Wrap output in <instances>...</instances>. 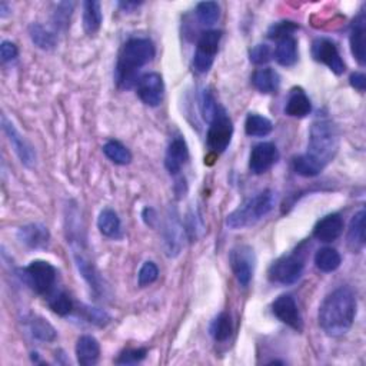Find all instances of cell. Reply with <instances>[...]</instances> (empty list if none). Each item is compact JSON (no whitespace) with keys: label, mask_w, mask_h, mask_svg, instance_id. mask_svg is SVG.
<instances>
[{"label":"cell","mask_w":366,"mask_h":366,"mask_svg":"<svg viewBox=\"0 0 366 366\" xmlns=\"http://www.w3.org/2000/svg\"><path fill=\"white\" fill-rule=\"evenodd\" d=\"M339 148V133L334 122L319 116L311 126L308 151L292 160L295 173L303 177H315L327 168Z\"/></svg>","instance_id":"obj_1"},{"label":"cell","mask_w":366,"mask_h":366,"mask_svg":"<svg viewBox=\"0 0 366 366\" xmlns=\"http://www.w3.org/2000/svg\"><path fill=\"white\" fill-rule=\"evenodd\" d=\"M356 318V296L348 287H340L323 299L319 308V327L328 336L348 334Z\"/></svg>","instance_id":"obj_2"},{"label":"cell","mask_w":366,"mask_h":366,"mask_svg":"<svg viewBox=\"0 0 366 366\" xmlns=\"http://www.w3.org/2000/svg\"><path fill=\"white\" fill-rule=\"evenodd\" d=\"M156 55V49L152 40L148 37H132L122 46L117 65L115 70V79L119 88L132 89L139 82V70L151 64Z\"/></svg>","instance_id":"obj_3"},{"label":"cell","mask_w":366,"mask_h":366,"mask_svg":"<svg viewBox=\"0 0 366 366\" xmlns=\"http://www.w3.org/2000/svg\"><path fill=\"white\" fill-rule=\"evenodd\" d=\"M276 205V193L271 189L263 191L253 198H249L236 208L227 218V227L238 231L251 228L256 223L269 215Z\"/></svg>","instance_id":"obj_4"},{"label":"cell","mask_w":366,"mask_h":366,"mask_svg":"<svg viewBox=\"0 0 366 366\" xmlns=\"http://www.w3.org/2000/svg\"><path fill=\"white\" fill-rule=\"evenodd\" d=\"M20 278L37 295L48 298L57 289V269L46 260H33L20 271Z\"/></svg>","instance_id":"obj_5"},{"label":"cell","mask_w":366,"mask_h":366,"mask_svg":"<svg viewBox=\"0 0 366 366\" xmlns=\"http://www.w3.org/2000/svg\"><path fill=\"white\" fill-rule=\"evenodd\" d=\"M233 136V124L225 110V108L218 106L213 117L209 122V129L206 135V144L212 153L220 155L225 152Z\"/></svg>","instance_id":"obj_6"},{"label":"cell","mask_w":366,"mask_h":366,"mask_svg":"<svg viewBox=\"0 0 366 366\" xmlns=\"http://www.w3.org/2000/svg\"><path fill=\"white\" fill-rule=\"evenodd\" d=\"M305 271V260L299 253H289L283 255L276 259L269 271L268 276L269 280L279 285H293L296 283Z\"/></svg>","instance_id":"obj_7"},{"label":"cell","mask_w":366,"mask_h":366,"mask_svg":"<svg viewBox=\"0 0 366 366\" xmlns=\"http://www.w3.org/2000/svg\"><path fill=\"white\" fill-rule=\"evenodd\" d=\"M220 39V30H206L200 35L193 56V68L198 73H208L212 69L215 56L219 50Z\"/></svg>","instance_id":"obj_8"},{"label":"cell","mask_w":366,"mask_h":366,"mask_svg":"<svg viewBox=\"0 0 366 366\" xmlns=\"http://www.w3.org/2000/svg\"><path fill=\"white\" fill-rule=\"evenodd\" d=\"M70 245H72L73 258H75V263H76V268H77L79 273L82 275V278L86 280V283L90 287V289H93V292L97 296H100L102 293H105L104 280H102L97 269L95 268V265L90 262V259L84 253L80 239L70 240Z\"/></svg>","instance_id":"obj_9"},{"label":"cell","mask_w":366,"mask_h":366,"mask_svg":"<svg viewBox=\"0 0 366 366\" xmlns=\"http://www.w3.org/2000/svg\"><path fill=\"white\" fill-rule=\"evenodd\" d=\"M183 235H185V228L182 225L179 213L176 208H171L164 225V247L169 258L180 255L183 248Z\"/></svg>","instance_id":"obj_10"},{"label":"cell","mask_w":366,"mask_h":366,"mask_svg":"<svg viewBox=\"0 0 366 366\" xmlns=\"http://www.w3.org/2000/svg\"><path fill=\"white\" fill-rule=\"evenodd\" d=\"M231 267L240 287L247 288L253 278L255 253L251 247L242 245L231 252Z\"/></svg>","instance_id":"obj_11"},{"label":"cell","mask_w":366,"mask_h":366,"mask_svg":"<svg viewBox=\"0 0 366 366\" xmlns=\"http://www.w3.org/2000/svg\"><path fill=\"white\" fill-rule=\"evenodd\" d=\"M136 92L139 99L144 102L146 106L156 108L162 104L165 95V85H164V77H162L156 72L146 73L140 76L139 82L136 85Z\"/></svg>","instance_id":"obj_12"},{"label":"cell","mask_w":366,"mask_h":366,"mask_svg":"<svg viewBox=\"0 0 366 366\" xmlns=\"http://www.w3.org/2000/svg\"><path fill=\"white\" fill-rule=\"evenodd\" d=\"M312 56L319 64L327 65L335 75H342L347 70L343 59L338 50V46L329 39L319 37L312 45Z\"/></svg>","instance_id":"obj_13"},{"label":"cell","mask_w":366,"mask_h":366,"mask_svg":"<svg viewBox=\"0 0 366 366\" xmlns=\"http://www.w3.org/2000/svg\"><path fill=\"white\" fill-rule=\"evenodd\" d=\"M279 160V151L272 142H262L253 146L249 156V169L253 175H263L271 171Z\"/></svg>","instance_id":"obj_14"},{"label":"cell","mask_w":366,"mask_h":366,"mask_svg":"<svg viewBox=\"0 0 366 366\" xmlns=\"http://www.w3.org/2000/svg\"><path fill=\"white\" fill-rule=\"evenodd\" d=\"M273 315L285 325H288L292 329L302 332L303 329V319L300 311L298 308V303L292 295H280L272 303Z\"/></svg>","instance_id":"obj_15"},{"label":"cell","mask_w":366,"mask_h":366,"mask_svg":"<svg viewBox=\"0 0 366 366\" xmlns=\"http://www.w3.org/2000/svg\"><path fill=\"white\" fill-rule=\"evenodd\" d=\"M2 128L3 132L6 133L10 145L15 149V153L17 155V157L20 159V162L28 168L35 166L36 164V152L32 148V145L29 142L19 133V131L16 129V126L12 124V122L6 117V115H2Z\"/></svg>","instance_id":"obj_16"},{"label":"cell","mask_w":366,"mask_h":366,"mask_svg":"<svg viewBox=\"0 0 366 366\" xmlns=\"http://www.w3.org/2000/svg\"><path fill=\"white\" fill-rule=\"evenodd\" d=\"M351 52L356 62L360 66L366 64V15L365 10H360L359 15L354 19L349 35Z\"/></svg>","instance_id":"obj_17"},{"label":"cell","mask_w":366,"mask_h":366,"mask_svg":"<svg viewBox=\"0 0 366 366\" xmlns=\"http://www.w3.org/2000/svg\"><path fill=\"white\" fill-rule=\"evenodd\" d=\"M17 239L29 249H45L50 242V233L42 223H30L17 231Z\"/></svg>","instance_id":"obj_18"},{"label":"cell","mask_w":366,"mask_h":366,"mask_svg":"<svg viewBox=\"0 0 366 366\" xmlns=\"http://www.w3.org/2000/svg\"><path fill=\"white\" fill-rule=\"evenodd\" d=\"M189 160V148L183 136L172 139L165 155V166L171 175H177Z\"/></svg>","instance_id":"obj_19"},{"label":"cell","mask_w":366,"mask_h":366,"mask_svg":"<svg viewBox=\"0 0 366 366\" xmlns=\"http://www.w3.org/2000/svg\"><path fill=\"white\" fill-rule=\"evenodd\" d=\"M343 219L339 213H331L322 218L314 228V238L322 243L335 242L343 232Z\"/></svg>","instance_id":"obj_20"},{"label":"cell","mask_w":366,"mask_h":366,"mask_svg":"<svg viewBox=\"0 0 366 366\" xmlns=\"http://www.w3.org/2000/svg\"><path fill=\"white\" fill-rule=\"evenodd\" d=\"M75 351L79 365L93 366L100 358V343L95 336L84 335L77 339Z\"/></svg>","instance_id":"obj_21"},{"label":"cell","mask_w":366,"mask_h":366,"mask_svg":"<svg viewBox=\"0 0 366 366\" xmlns=\"http://www.w3.org/2000/svg\"><path fill=\"white\" fill-rule=\"evenodd\" d=\"M312 112V104L308 95L305 93L303 89L295 88L292 89L289 99L285 106V113L291 117H307Z\"/></svg>","instance_id":"obj_22"},{"label":"cell","mask_w":366,"mask_h":366,"mask_svg":"<svg viewBox=\"0 0 366 366\" xmlns=\"http://www.w3.org/2000/svg\"><path fill=\"white\" fill-rule=\"evenodd\" d=\"M252 84L256 90L265 95L276 93L280 86V76L272 68L258 69L252 76Z\"/></svg>","instance_id":"obj_23"},{"label":"cell","mask_w":366,"mask_h":366,"mask_svg":"<svg viewBox=\"0 0 366 366\" xmlns=\"http://www.w3.org/2000/svg\"><path fill=\"white\" fill-rule=\"evenodd\" d=\"M26 325H28V329L30 332V335L40 342H53L57 338V332L53 328V325L50 322H48L45 318L42 316H37V315H32L26 319Z\"/></svg>","instance_id":"obj_24"},{"label":"cell","mask_w":366,"mask_h":366,"mask_svg":"<svg viewBox=\"0 0 366 366\" xmlns=\"http://www.w3.org/2000/svg\"><path fill=\"white\" fill-rule=\"evenodd\" d=\"M275 59L280 66L291 68L298 62V42L293 36L278 40Z\"/></svg>","instance_id":"obj_25"},{"label":"cell","mask_w":366,"mask_h":366,"mask_svg":"<svg viewBox=\"0 0 366 366\" xmlns=\"http://www.w3.org/2000/svg\"><path fill=\"white\" fill-rule=\"evenodd\" d=\"M97 228H99L100 233L104 235V236H106V238H110V239L122 238V222H120V218L110 208H106V209H104L99 213Z\"/></svg>","instance_id":"obj_26"},{"label":"cell","mask_w":366,"mask_h":366,"mask_svg":"<svg viewBox=\"0 0 366 366\" xmlns=\"http://www.w3.org/2000/svg\"><path fill=\"white\" fill-rule=\"evenodd\" d=\"M104 15H102V5L97 0H88L84 3V29L86 35L93 36L100 30Z\"/></svg>","instance_id":"obj_27"},{"label":"cell","mask_w":366,"mask_h":366,"mask_svg":"<svg viewBox=\"0 0 366 366\" xmlns=\"http://www.w3.org/2000/svg\"><path fill=\"white\" fill-rule=\"evenodd\" d=\"M29 36L36 48L42 50H53L57 45V35L40 23H32L29 26Z\"/></svg>","instance_id":"obj_28"},{"label":"cell","mask_w":366,"mask_h":366,"mask_svg":"<svg viewBox=\"0 0 366 366\" xmlns=\"http://www.w3.org/2000/svg\"><path fill=\"white\" fill-rule=\"evenodd\" d=\"M365 209H360L351 220L348 229V245L354 252H360L365 247Z\"/></svg>","instance_id":"obj_29"},{"label":"cell","mask_w":366,"mask_h":366,"mask_svg":"<svg viewBox=\"0 0 366 366\" xmlns=\"http://www.w3.org/2000/svg\"><path fill=\"white\" fill-rule=\"evenodd\" d=\"M342 263L340 253L334 248H322L315 253V265L323 273L335 272Z\"/></svg>","instance_id":"obj_30"},{"label":"cell","mask_w":366,"mask_h":366,"mask_svg":"<svg viewBox=\"0 0 366 366\" xmlns=\"http://www.w3.org/2000/svg\"><path fill=\"white\" fill-rule=\"evenodd\" d=\"M273 131L272 122L259 113H249L245 120V132L252 137L268 136Z\"/></svg>","instance_id":"obj_31"},{"label":"cell","mask_w":366,"mask_h":366,"mask_svg":"<svg viewBox=\"0 0 366 366\" xmlns=\"http://www.w3.org/2000/svg\"><path fill=\"white\" fill-rule=\"evenodd\" d=\"M209 332H211V336L216 342H227L232 336V332H233V323H232L231 315L227 312L219 314L212 320Z\"/></svg>","instance_id":"obj_32"},{"label":"cell","mask_w":366,"mask_h":366,"mask_svg":"<svg viewBox=\"0 0 366 366\" xmlns=\"http://www.w3.org/2000/svg\"><path fill=\"white\" fill-rule=\"evenodd\" d=\"M48 305L49 308L59 316H68L73 312L75 307H73V300L69 296L68 292H65L64 289H56L53 293H50L48 298Z\"/></svg>","instance_id":"obj_33"},{"label":"cell","mask_w":366,"mask_h":366,"mask_svg":"<svg viewBox=\"0 0 366 366\" xmlns=\"http://www.w3.org/2000/svg\"><path fill=\"white\" fill-rule=\"evenodd\" d=\"M104 153L110 162H113L115 165L126 166L132 162L131 151L124 144H120V142H117V140L106 142L105 146H104Z\"/></svg>","instance_id":"obj_34"},{"label":"cell","mask_w":366,"mask_h":366,"mask_svg":"<svg viewBox=\"0 0 366 366\" xmlns=\"http://www.w3.org/2000/svg\"><path fill=\"white\" fill-rule=\"evenodd\" d=\"M195 13L203 26H212L220 17V6L216 2H200L196 5Z\"/></svg>","instance_id":"obj_35"},{"label":"cell","mask_w":366,"mask_h":366,"mask_svg":"<svg viewBox=\"0 0 366 366\" xmlns=\"http://www.w3.org/2000/svg\"><path fill=\"white\" fill-rule=\"evenodd\" d=\"M73 9H75L73 2H62L56 5V9L52 15V22L57 30L62 32L68 30V28L70 26V17L73 15Z\"/></svg>","instance_id":"obj_36"},{"label":"cell","mask_w":366,"mask_h":366,"mask_svg":"<svg viewBox=\"0 0 366 366\" xmlns=\"http://www.w3.org/2000/svg\"><path fill=\"white\" fill-rule=\"evenodd\" d=\"M203 231H205V227H203V219H202L199 211L192 208L188 212V216H186L185 233L189 236V239L196 240V239H199L202 236Z\"/></svg>","instance_id":"obj_37"},{"label":"cell","mask_w":366,"mask_h":366,"mask_svg":"<svg viewBox=\"0 0 366 366\" xmlns=\"http://www.w3.org/2000/svg\"><path fill=\"white\" fill-rule=\"evenodd\" d=\"M159 278V269L156 267L155 262H145L144 265H142L139 273H137V283L140 288H146L149 285L155 283Z\"/></svg>","instance_id":"obj_38"},{"label":"cell","mask_w":366,"mask_h":366,"mask_svg":"<svg viewBox=\"0 0 366 366\" xmlns=\"http://www.w3.org/2000/svg\"><path fill=\"white\" fill-rule=\"evenodd\" d=\"M299 29V26L291 20H283V22H278L271 26L268 30V37L272 40H280L283 37L293 36V33Z\"/></svg>","instance_id":"obj_39"},{"label":"cell","mask_w":366,"mask_h":366,"mask_svg":"<svg viewBox=\"0 0 366 366\" xmlns=\"http://www.w3.org/2000/svg\"><path fill=\"white\" fill-rule=\"evenodd\" d=\"M148 355V351L145 348H137V349H126L119 355L116 359L117 365H136L144 360Z\"/></svg>","instance_id":"obj_40"},{"label":"cell","mask_w":366,"mask_h":366,"mask_svg":"<svg viewBox=\"0 0 366 366\" xmlns=\"http://www.w3.org/2000/svg\"><path fill=\"white\" fill-rule=\"evenodd\" d=\"M249 57H251V62L258 66L267 65L272 59V50L268 45H256L255 48L251 49Z\"/></svg>","instance_id":"obj_41"},{"label":"cell","mask_w":366,"mask_h":366,"mask_svg":"<svg viewBox=\"0 0 366 366\" xmlns=\"http://www.w3.org/2000/svg\"><path fill=\"white\" fill-rule=\"evenodd\" d=\"M84 312L85 315V319L93 325H97V327H105L106 323H109L110 320V316L102 309H97V308H89V307H85L84 309H80Z\"/></svg>","instance_id":"obj_42"},{"label":"cell","mask_w":366,"mask_h":366,"mask_svg":"<svg viewBox=\"0 0 366 366\" xmlns=\"http://www.w3.org/2000/svg\"><path fill=\"white\" fill-rule=\"evenodd\" d=\"M218 106L219 105L216 104V100H215L213 95L209 90L203 92V96H202V113H203V119H205L206 122H211V119L213 117Z\"/></svg>","instance_id":"obj_43"},{"label":"cell","mask_w":366,"mask_h":366,"mask_svg":"<svg viewBox=\"0 0 366 366\" xmlns=\"http://www.w3.org/2000/svg\"><path fill=\"white\" fill-rule=\"evenodd\" d=\"M17 55H19L17 46L13 42H10V40H3L2 45H0V57H2L3 62L5 64L13 62Z\"/></svg>","instance_id":"obj_44"},{"label":"cell","mask_w":366,"mask_h":366,"mask_svg":"<svg viewBox=\"0 0 366 366\" xmlns=\"http://www.w3.org/2000/svg\"><path fill=\"white\" fill-rule=\"evenodd\" d=\"M349 84H351V86L354 89H356L358 92L363 93L365 89H366V76L363 73H360V72H355L349 77Z\"/></svg>","instance_id":"obj_45"},{"label":"cell","mask_w":366,"mask_h":366,"mask_svg":"<svg viewBox=\"0 0 366 366\" xmlns=\"http://www.w3.org/2000/svg\"><path fill=\"white\" fill-rule=\"evenodd\" d=\"M142 218H144V222L146 223L148 227L155 228L156 223H157V213L153 208H145V211L142 212Z\"/></svg>","instance_id":"obj_46"},{"label":"cell","mask_w":366,"mask_h":366,"mask_svg":"<svg viewBox=\"0 0 366 366\" xmlns=\"http://www.w3.org/2000/svg\"><path fill=\"white\" fill-rule=\"evenodd\" d=\"M142 3L139 2H119V6L125 12H133L136 8H139Z\"/></svg>","instance_id":"obj_47"},{"label":"cell","mask_w":366,"mask_h":366,"mask_svg":"<svg viewBox=\"0 0 366 366\" xmlns=\"http://www.w3.org/2000/svg\"><path fill=\"white\" fill-rule=\"evenodd\" d=\"M9 13H10V12H9V6H8V3H6V2H2V3H0V17L5 19Z\"/></svg>","instance_id":"obj_48"}]
</instances>
